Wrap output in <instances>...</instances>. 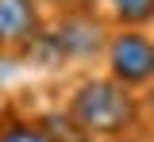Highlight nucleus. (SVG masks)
Segmentation results:
<instances>
[{
    "label": "nucleus",
    "instance_id": "obj_1",
    "mask_svg": "<svg viewBox=\"0 0 154 142\" xmlns=\"http://www.w3.org/2000/svg\"><path fill=\"white\" fill-rule=\"evenodd\" d=\"M69 115L89 138H119L135 127L139 104L131 88L119 84L116 77H93L77 84V92L69 96Z\"/></svg>",
    "mask_w": 154,
    "mask_h": 142
},
{
    "label": "nucleus",
    "instance_id": "obj_2",
    "mask_svg": "<svg viewBox=\"0 0 154 142\" xmlns=\"http://www.w3.org/2000/svg\"><path fill=\"white\" fill-rule=\"evenodd\" d=\"M108 69L127 88H146L154 81V39H146L139 27H123L108 39Z\"/></svg>",
    "mask_w": 154,
    "mask_h": 142
},
{
    "label": "nucleus",
    "instance_id": "obj_3",
    "mask_svg": "<svg viewBox=\"0 0 154 142\" xmlns=\"http://www.w3.org/2000/svg\"><path fill=\"white\" fill-rule=\"evenodd\" d=\"M42 31L35 0H0V50H16V46H35Z\"/></svg>",
    "mask_w": 154,
    "mask_h": 142
},
{
    "label": "nucleus",
    "instance_id": "obj_4",
    "mask_svg": "<svg viewBox=\"0 0 154 142\" xmlns=\"http://www.w3.org/2000/svg\"><path fill=\"white\" fill-rule=\"evenodd\" d=\"M58 54L66 58H89V54H96L100 46H104V27L93 19V16H66L62 19V27H58Z\"/></svg>",
    "mask_w": 154,
    "mask_h": 142
},
{
    "label": "nucleus",
    "instance_id": "obj_5",
    "mask_svg": "<svg viewBox=\"0 0 154 142\" xmlns=\"http://www.w3.org/2000/svg\"><path fill=\"white\" fill-rule=\"evenodd\" d=\"M108 8L123 27H146L154 19V0H108Z\"/></svg>",
    "mask_w": 154,
    "mask_h": 142
},
{
    "label": "nucleus",
    "instance_id": "obj_6",
    "mask_svg": "<svg viewBox=\"0 0 154 142\" xmlns=\"http://www.w3.org/2000/svg\"><path fill=\"white\" fill-rule=\"evenodd\" d=\"M38 127H42L54 142H89V135L77 127L73 115H66V119H62V115H42V123H38Z\"/></svg>",
    "mask_w": 154,
    "mask_h": 142
},
{
    "label": "nucleus",
    "instance_id": "obj_7",
    "mask_svg": "<svg viewBox=\"0 0 154 142\" xmlns=\"http://www.w3.org/2000/svg\"><path fill=\"white\" fill-rule=\"evenodd\" d=\"M0 142H54L38 123H8L0 131Z\"/></svg>",
    "mask_w": 154,
    "mask_h": 142
},
{
    "label": "nucleus",
    "instance_id": "obj_8",
    "mask_svg": "<svg viewBox=\"0 0 154 142\" xmlns=\"http://www.w3.org/2000/svg\"><path fill=\"white\" fill-rule=\"evenodd\" d=\"M143 108H146V115H150V123H154V81L146 84V100H143Z\"/></svg>",
    "mask_w": 154,
    "mask_h": 142
}]
</instances>
